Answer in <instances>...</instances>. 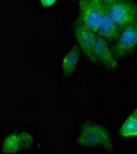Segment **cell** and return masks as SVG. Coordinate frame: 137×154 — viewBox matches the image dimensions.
Wrapping results in <instances>:
<instances>
[{"mask_svg": "<svg viewBox=\"0 0 137 154\" xmlns=\"http://www.w3.org/2000/svg\"><path fill=\"white\" fill-rule=\"evenodd\" d=\"M77 143L86 148H104L113 149V138L105 127L96 122H85L78 134Z\"/></svg>", "mask_w": 137, "mask_h": 154, "instance_id": "obj_1", "label": "cell"}, {"mask_svg": "<svg viewBox=\"0 0 137 154\" xmlns=\"http://www.w3.org/2000/svg\"><path fill=\"white\" fill-rule=\"evenodd\" d=\"M107 15L122 30L137 19V5L131 0H121L105 9Z\"/></svg>", "mask_w": 137, "mask_h": 154, "instance_id": "obj_2", "label": "cell"}, {"mask_svg": "<svg viewBox=\"0 0 137 154\" xmlns=\"http://www.w3.org/2000/svg\"><path fill=\"white\" fill-rule=\"evenodd\" d=\"M105 9L90 0H79V19L78 21L93 32H98L101 23Z\"/></svg>", "mask_w": 137, "mask_h": 154, "instance_id": "obj_3", "label": "cell"}, {"mask_svg": "<svg viewBox=\"0 0 137 154\" xmlns=\"http://www.w3.org/2000/svg\"><path fill=\"white\" fill-rule=\"evenodd\" d=\"M137 47V19L129 26L122 29L113 46L116 59L125 58Z\"/></svg>", "mask_w": 137, "mask_h": 154, "instance_id": "obj_4", "label": "cell"}, {"mask_svg": "<svg viewBox=\"0 0 137 154\" xmlns=\"http://www.w3.org/2000/svg\"><path fill=\"white\" fill-rule=\"evenodd\" d=\"M73 32H74V37L77 40L79 49L90 60H94V43H95L96 33L89 30L88 27H85L79 21L74 23Z\"/></svg>", "mask_w": 137, "mask_h": 154, "instance_id": "obj_5", "label": "cell"}, {"mask_svg": "<svg viewBox=\"0 0 137 154\" xmlns=\"http://www.w3.org/2000/svg\"><path fill=\"white\" fill-rule=\"evenodd\" d=\"M33 137L29 132H12L3 139L2 149L5 153H16L31 147Z\"/></svg>", "mask_w": 137, "mask_h": 154, "instance_id": "obj_6", "label": "cell"}, {"mask_svg": "<svg viewBox=\"0 0 137 154\" xmlns=\"http://www.w3.org/2000/svg\"><path fill=\"white\" fill-rule=\"evenodd\" d=\"M94 60L100 62L106 68L114 69L117 66V59L113 52V47H110L105 38L96 33L94 43Z\"/></svg>", "mask_w": 137, "mask_h": 154, "instance_id": "obj_7", "label": "cell"}, {"mask_svg": "<svg viewBox=\"0 0 137 154\" xmlns=\"http://www.w3.org/2000/svg\"><path fill=\"white\" fill-rule=\"evenodd\" d=\"M121 32V29L116 25V22L111 19L107 12L105 11L104 12V16H103V20H101V23L99 26V30H98V35L105 38V40L109 42V41H115L116 38L119 37Z\"/></svg>", "mask_w": 137, "mask_h": 154, "instance_id": "obj_8", "label": "cell"}, {"mask_svg": "<svg viewBox=\"0 0 137 154\" xmlns=\"http://www.w3.org/2000/svg\"><path fill=\"white\" fill-rule=\"evenodd\" d=\"M80 59V49L79 47H72L62 60V75L64 79L70 78V75L76 72Z\"/></svg>", "mask_w": 137, "mask_h": 154, "instance_id": "obj_9", "label": "cell"}, {"mask_svg": "<svg viewBox=\"0 0 137 154\" xmlns=\"http://www.w3.org/2000/svg\"><path fill=\"white\" fill-rule=\"evenodd\" d=\"M119 134L125 138H137V111L131 112L119 128Z\"/></svg>", "mask_w": 137, "mask_h": 154, "instance_id": "obj_10", "label": "cell"}, {"mask_svg": "<svg viewBox=\"0 0 137 154\" xmlns=\"http://www.w3.org/2000/svg\"><path fill=\"white\" fill-rule=\"evenodd\" d=\"M58 0H40V4L45 9H51L57 4Z\"/></svg>", "mask_w": 137, "mask_h": 154, "instance_id": "obj_11", "label": "cell"}, {"mask_svg": "<svg viewBox=\"0 0 137 154\" xmlns=\"http://www.w3.org/2000/svg\"><path fill=\"white\" fill-rule=\"evenodd\" d=\"M117 2H121V0H101V6H103L104 9H107L109 6L114 5V4L117 3Z\"/></svg>", "mask_w": 137, "mask_h": 154, "instance_id": "obj_12", "label": "cell"}, {"mask_svg": "<svg viewBox=\"0 0 137 154\" xmlns=\"http://www.w3.org/2000/svg\"><path fill=\"white\" fill-rule=\"evenodd\" d=\"M90 2H93V3H95L98 5H101V0H90Z\"/></svg>", "mask_w": 137, "mask_h": 154, "instance_id": "obj_13", "label": "cell"}]
</instances>
